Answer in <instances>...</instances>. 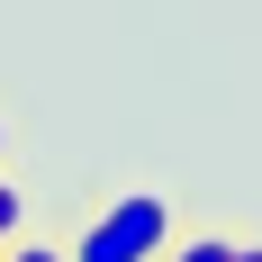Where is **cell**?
<instances>
[{"instance_id":"obj_1","label":"cell","mask_w":262,"mask_h":262,"mask_svg":"<svg viewBox=\"0 0 262 262\" xmlns=\"http://www.w3.org/2000/svg\"><path fill=\"white\" fill-rule=\"evenodd\" d=\"M163 253H172V199H154V190L108 199L73 244V262H163Z\"/></svg>"},{"instance_id":"obj_2","label":"cell","mask_w":262,"mask_h":262,"mask_svg":"<svg viewBox=\"0 0 262 262\" xmlns=\"http://www.w3.org/2000/svg\"><path fill=\"white\" fill-rule=\"evenodd\" d=\"M172 262H235V235H181Z\"/></svg>"},{"instance_id":"obj_3","label":"cell","mask_w":262,"mask_h":262,"mask_svg":"<svg viewBox=\"0 0 262 262\" xmlns=\"http://www.w3.org/2000/svg\"><path fill=\"white\" fill-rule=\"evenodd\" d=\"M18 226H27V199H18L9 181H0V244H18Z\"/></svg>"},{"instance_id":"obj_4","label":"cell","mask_w":262,"mask_h":262,"mask_svg":"<svg viewBox=\"0 0 262 262\" xmlns=\"http://www.w3.org/2000/svg\"><path fill=\"white\" fill-rule=\"evenodd\" d=\"M9 262H73V253H54V244H9Z\"/></svg>"},{"instance_id":"obj_5","label":"cell","mask_w":262,"mask_h":262,"mask_svg":"<svg viewBox=\"0 0 262 262\" xmlns=\"http://www.w3.org/2000/svg\"><path fill=\"white\" fill-rule=\"evenodd\" d=\"M235 262H262V244H235Z\"/></svg>"},{"instance_id":"obj_6","label":"cell","mask_w":262,"mask_h":262,"mask_svg":"<svg viewBox=\"0 0 262 262\" xmlns=\"http://www.w3.org/2000/svg\"><path fill=\"white\" fill-rule=\"evenodd\" d=\"M0 145H9V118H0Z\"/></svg>"},{"instance_id":"obj_7","label":"cell","mask_w":262,"mask_h":262,"mask_svg":"<svg viewBox=\"0 0 262 262\" xmlns=\"http://www.w3.org/2000/svg\"><path fill=\"white\" fill-rule=\"evenodd\" d=\"M0 262H9V244H0Z\"/></svg>"}]
</instances>
